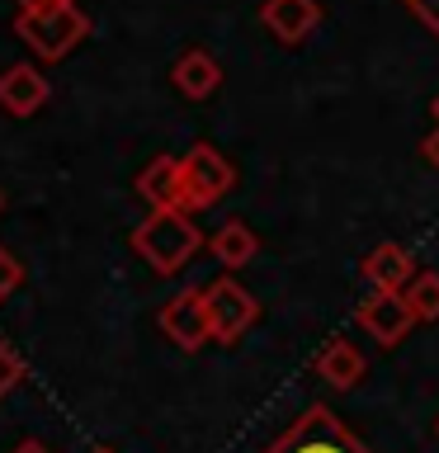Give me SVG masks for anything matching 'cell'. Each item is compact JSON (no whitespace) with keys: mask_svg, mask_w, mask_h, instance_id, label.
<instances>
[{"mask_svg":"<svg viewBox=\"0 0 439 453\" xmlns=\"http://www.w3.org/2000/svg\"><path fill=\"white\" fill-rule=\"evenodd\" d=\"M198 246H204V232L189 222L184 208H151L133 232V250L156 269V274H175Z\"/></svg>","mask_w":439,"mask_h":453,"instance_id":"obj_1","label":"cell"},{"mask_svg":"<svg viewBox=\"0 0 439 453\" xmlns=\"http://www.w3.org/2000/svg\"><path fill=\"white\" fill-rule=\"evenodd\" d=\"M14 34H19L42 62H62V57L90 34V14L66 0V5L42 10V14H14Z\"/></svg>","mask_w":439,"mask_h":453,"instance_id":"obj_2","label":"cell"},{"mask_svg":"<svg viewBox=\"0 0 439 453\" xmlns=\"http://www.w3.org/2000/svg\"><path fill=\"white\" fill-rule=\"evenodd\" d=\"M265 453H374L364 439H354V430H345V420H335V411L312 406L293 420V430L274 439Z\"/></svg>","mask_w":439,"mask_h":453,"instance_id":"obj_3","label":"cell"},{"mask_svg":"<svg viewBox=\"0 0 439 453\" xmlns=\"http://www.w3.org/2000/svg\"><path fill=\"white\" fill-rule=\"evenodd\" d=\"M180 165H184V208L189 212L222 203L227 189L236 184V170L227 165L218 147H194L189 156H180Z\"/></svg>","mask_w":439,"mask_h":453,"instance_id":"obj_4","label":"cell"},{"mask_svg":"<svg viewBox=\"0 0 439 453\" xmlns=\"http://www.w3.org/2000/svg\"><path fill=\"white\" fill-rule=\"evenodd\" d=\"M208 297V321H212V345H236L241 335L255 326V317H260V303L241 288L236 279H218L204 288Z\"/></svg>","mask_w":439,"mask_h":453,"instance_id":"obj_5","label":"cell"},{"mask_svg":"<svg viewBox=\"0 0 439 453\" xmlns=\"http://www.w3.org/2000/svg\"><path fill=\"white\" fill-rule=\"evenodd\" d=\"M161 331L170 345H180L184 354L212 345V321H208V297L204 288H180L161 307Z\"/></svg>","mask_w":439,"mask_h":453,"instance_id":"obj_6","label":"cell"},{"mask_svg":"<svg viewBox=\"0 0 439 453\" xmlns=\"http://www.w3.org/2000/svg\"><path fill=\"white\" fill-rule=\"evenodd\" d=\"M416 321H420V317H416V307L406 303V293H374V297L359 307V326L378 340V345H388V349L402 345L406 331H411Z\"/></svg>","mask_w":439,"mask_h":453,"instance_id":"obj_7","label":"cell"},{"mask_svg":"<svg viewBox=\"0 0 439 453\" xmlns=\"http://www.w3.org/2000/svg\"><path fill=\"white\" fill-rule=\"evenodd\" d=\"M137 194L147 198L151 208H184V165L175 161V156H156V161H147L142 175H137Z\"/></svg>","mask_w":439,"mask_h":453,"instance_id":"obj_8","label":"cell"},{"mask_svg":"<svg viewBox=\"0 0 439 453\" xmlns=\"http://www.w3.org/2000/svg\"><path fill=\"white\" fill-rule=\"evenodd\" d=\"M317 19H321L317 0H265L260 5V24L279 42H303L317 28Z\"/></svg>","mask_w":439,"mask_h":453,"instance_id":"obj_9","label":"cell"},{"mask_svg":"<svg viewBox=\"0 0 439 453\" xmlns=\"http://www.w3.org/2000/svg\"><path fill=\"white\" fill-rule=\"evenodd\" d=\"M48 104V81L38 76V66H10L0 71V109L14 119H28Z\"/></svg>","mask_w":439,"mask_h":453,"instance_id":"obj_10","label":"cell"},{"mask_svg":"<svg viewBox=\"0 0 439 453\" xmlns=\"http://www.w3.org/2000/svg\"><path fill=\"white\" fill-rule=\"evenodd\" d=\"M364 279L374 283V293H402L411 279H416V265H411L406 246H392V241H382L364 255Z\"/></svg>","mask_w":439,"mask_h":453,"instance_id":"obj_11","label":"cell"},{"mask_svg":"<svg viewBox=\"0 0 439 453\" xmlns=\"http://www.w3.org/2000/svg\"><path fill=\"white\" fill-rule=\"evenodd\" d=\"M312 368H317V378L321 382H331V388H340V392H350L354 382L364 378V354L350 345V340H331L317 359H312Z\"/></svg>","mask_w":439,"mask_h":453,"instance_id":"obj_12","label":"cell"},{"mask_svg":"<svg viewBox=\"0 0 439 453\" xmlns=\"http://www.w3.org/2000/svg\"><path fill=\"white\" fill-rule=\"evenodd\" d=\"M170 81L180 85V95H189V99H208V95H218V85H222V66L212 62V57L204 48H194V52H184L175 71H170Z\"/></svg>","mask_w":439,"mask_h":453,"instance_id":"obj_13","label":"cell"},{"mask_svg":"<svg viewBox=\"0 0 439 453\" xmlns=\"http://www.w3.org/2000/svg\"><path fill=\"white\" fill-rule=\"evenodd\" d=\"M255 250H260V241L246 222H227L218 236H212V255H218L222 269H246L255 260Z\"/></svg>","mask_w":439,"mask_h":453,"instance_id":"obj_14","label":"cell"},{"mask_svg":"<svg viewBox=\"0 0 439 453\" xmlns=\"http://www.w3.org/2000/svg\"><path fill=\"white\" fill-rule=\"evenodd\" d=\"M402 293H406V303L416 307L420 321H435V317H439V274H430V269H425V274H416Z\"/></svg>","mask_w":439,"mask_h":453,"instance_id":"obj_15","label":"cell"},{"mask_svg":"<svg viewBox=\"0 0 439 453\" xmlns=\"http://www.w3.org/2000/svg\"><path fill=\"white\" fill-rule=\"evenodd\" d=\"M19 382H24V359L5 345V340H0V396H10Z\"/></svg>","mask_w":439,"mask_h":453,"instance_id":"obj_16","label":"cell"},{"mask_svg":"<svg viewBox=\"0 0 439 453\" xmlns=\"http://www.w3.org/2000/svg\"><path fill=\"white\" fill-rule=\"evenodd\" d=\"M19 279H24V269H19V260H14V255L0 246V303H5V297L19 288Z\"/></svg>","mask_w":439,"mask_h":453,"instance_id":"obj_17","label":"cell"},{"mask_svg":"<svg viewBox=\"0 0 439 453\" xmlns=\"http://www.w3.org/2000/svg\"><path fill=\"white\" fill-rule=\"evenodd\" d=\"M406 5H411V14H416V19L439 38V0H406Z\"/></svg>","mask_w":439,"mask_h":453,"instance_id":"obj_18","label":"cell"},{"mask_svg":"<svg viewBox=\"0 0 439 453\" xmlns=\"http://www.w3.org/2000/svg\"><path fill=\"white\" fill-rule=\"evenodd\" d=\"M66 0H19V14H42V10H57Z\"/></svg>","mask_w":439,"mask_h":453,"instance_id":"obj_19","label":"cell"},{"mask_svg":"<svg viewBox=\"0 0 439 453\" xmlns=\"http://www.w3.org/2000/svg\"><path fill=\"white\" fill-rule=\"evenodd\" d=\"M425 156H430V165H439V127H435V133L430 137H425V147H420Z\"/></svg>","mask_w":439,"mask_h":453,"instance_id":"obj_20","label":"cell"},{"mask_svg":"<svg viewBox=\"0 0 439 453\" xmlns=\"http://www.w3.org/2000/svg\"><path fill=\"white\" fill-rule=\"evenodd\" d=\"M14 453H52V449H42V444H38V439H24V444H19V449H14Z\"/></svg>","mask_w":439,"mask_h":453,"instance_id":"obj_21","label":"cell"},{"mask_svg":"<svg viewBox=\"0 0 439 453\" xmlns=\"http://www.w3.org/2000/svg\"><path fill=\"white\" fill-rule=\"evenodd\" d=\"M435 119H439V99H435Z\"/></svg>","mask_w":439,"mask_h":453,"instance_id":"obj_22","label":"cell"},{"mask_svg":"<svg viewBox=\"0 0 439 453\" xmlns=\"http://www.w3.org/2000/svg\"><path fill=\"white\" fill-rule=\"evenodd\" d=\"M95 453H109V449H95Z\"/></svg>","mask_w":439,"mask_h":453,"instance_id":"obj_23","label":"cell"},{"mask_svg":"<svg viewBox=\"0 0 439 453\" xmlns=\"http://www.w3.org/2000/svg\"><path fill=\"white\" fill-rule=\"evenodd\" d=\"M0 208H5V198H0Z\"/></svg>","mask_w":439,"mask_h":453,"instance_id":"obj_24","label":"cell"}]
</instances>
